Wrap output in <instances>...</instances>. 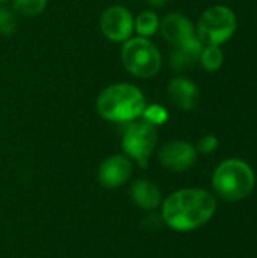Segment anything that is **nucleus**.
<instances>
[{
  "instance_id": "nucleus-1",
  "label": "nucleus",
  "mask_w": 257,
  "mask_h": 258,
  "mask_svg": "<svg viewBox=\"0 0 257 258\" xmlns=\"http://www.w3.org/2000/svg\"><path fill=\"white\" fill-rule=\"evenodd\" d=\"M217 203L201 189H183L170 195L162 207L164 221L177 231H191L204 225L215 213Z\"/></svg>"
},
{
  "instance_id": "nucleus-2",
  "label": "nucleus",
  "mask_w": 257,
  "mask_h": 258,
  "mask_svg": "<svg viewBox=\"0 0 257 258\" xmlns=\"http://www.w3.org/2000/svg\"><path fill=\"white\" fill-rule=\"evenodd\" d=\"M145 97L139 88L130 83H115L105 88L97 97V112L114 122H132L142 116Z\"/></svg>"
},
{
  "instance_id": "nucleus-3",
  "label": "nucleus",
  "mask_w": 257,
  "mask_h": 258,
  "mask_svg": "<svg viewBox=\"0 0 257 258\" xmlns=\"http://www.w3.org/2000/svg\"><path fill=\"white\" fill-rule=\"evenodd\" d=\"M217 194L229 201L244 200L254 187V174L250 165L239 159L224 160L212 178Z\"/></svg>"
},
{
  "instance_id": "nucleus-4",
  "label": "nucleus",
  "mask_w": 257,
  "mask_h": 258,
  "mask_svg": "<svg viewBox=\"0 0 257 258\" xmlns=\"http://www.w3.org/2000/svg\"><path fill=\"white\" fill-rule=\"evenodd\" d=\"M121 62L124 68L138 79L155 77L162 65V57L158 47L142 36H132L121 50Z\"/></svg>"
},
{
  "instance_id": "nucleus-5",
  "label": "nucleus",
  "mask_w": 257,
  "mask_h": 258,
  "mask_svg": "<svg viewBox=\"0 0 257 258\" xmlns=\"http://www.w3.org/2000/svg\"><path fill=\"white\" fill-rule=\"evenodd\" d=\"M236 30V17L227 6H212L203 12L197 24V38L204 45H220Z\"/></svg>"
},
{
  "instance_id": "nucleus-6",
  "label": "nucleus",
  "mask_w": 257,
  "mask_h": 258,
  "mask_svg": "<svg viewBox=\"0 0 257 258\" xmlns=\"http://www.w3.org/2000/svg\"><path fill=\"white\" fill-rule=\"evenodd\" d=\"M158 142L156 127L147 121H132L123 133V150L127 157L136 160L141 166H147L148 157L155 151Z\"/></svg>"
},
{
  "instance_id": "nucleus-7",
  "label": "nucleus",
  "mask_w": 257,
  "mask_h": 258,
  "mask_svg": "<svg viewBox=\"0 0 257 258\" xmlns=\"http://www.w3.org/2000/svg\"><path fill=\"white\" fill-rule=\"evenodd\" d=\"M100 29L106 39L112 42H126L135 32V18L127 8L114 5L101 12Z\"/></svg>"
},
{
  "instance_id": "nucleus-8",
  "label": "nucleus",
  "mask_w": 257,
  "mask_h": 258,
  "mask_svg": "<svg viewBox=\"0 0 257 258\" xmlns=\"http://www.w3.org/2000/svg\"><path fill=\"white\" fill-rule=\"evenodd\" d=\"M195 148L183 141H173L165 144L159 151V162L164 168L180 172L189 169L195 162Z\"/></svg>"
},
{
  "instance_id": "nucleus-9",
  "label": "nucleus",
  "mask_w": 257,
  "mask_h": 258,
  "mask_svg": "<svg viewBox=\"0 0 257 258\" xmlns=\"http://www.w3.org/2000/svg\"><path fill=\"white\" fill-rule=\"evenodd\" d=\"M132 174V162L127 156L115 154L103 160L98 168V180L105 187H120Z\"/></svg>"
},
{
  "instance_id": "nucleus-10",
  "label": "nucleus",
  "mask_w": 257,
  "mask_h": 258,
  "mask_svg": "<svg viewBox=\"0 0 257 258\" xmlns=\"http://www.w3.org/2000/svg\"><path fill=\"white\" fill-rule=\"evenodd\" d=\"M159 30L162 36L173 45L182 44L195 36V29L192 23L182 14L173 12L161 20Z\"/></svg>"
},
{
  "instance_id": "nucleus-11",
  "label": "nucleus",
  "mask_w": 257,
  "mask_h": 258,
  "mask_svg": "<svg viewBox=\"0 0 257 258\" xmlns=\"http://www.w3.org/2000/svg\"><path fill=\"white\" fill-rule=\"evenodd\" d=\"M168 97L174 106L182 110H192L198 104V88L185 77H174L167 86Z\"/></svg>"
},
{
  "instance_id": "nucleus-12",
  "label": "nucleus",
  "mask_w": 257,
  "mask_h": 258,
  "mask_svg": "<svg viewBox=\"0 0 257 258\" xmlns=\"http://www.w3.org/2000/svg\"><path fill=\"white\" fill-rule=\"evenodd\" d=\"M201 50H203V44L197 36L182 44L173 45V50L170 53V67L173 70H183L194 65L200 59Z\"/></svg>"
},
{
  "instance_id": "nucleus-13",
  "label": "nucleus",
  "mask_w": 257,
  "mask_h": 258,
  "mask_svg": "<svg viewBox=\"0 0 257 258\" xmlns=\"http://www.w3.org/2000/svg\"><path fill=\"white\" fill-rule=\"evenodd\" d=\"M130 194L133 201L145 210H153L161 204V192L156 184L148 180H138L132 186Z\"/></svg>"
},
{
  "instance_id": "nucleus-14",
  "label": "nucleus",
  "mask_w": 257,
  "mask_h": 258,
  "mask_svg": "<svg viewBox=\"0 0 257 258\" xmlns=\"http://www.w3.org/2000/svg\"><path fill=\"white\" fill-rule=\"evenodd\" d=\"M159 24H161V20L155 12L142 11L135 18V32L138 33V36L148 38L159 30Z\"/></svg>"
},
{
  "instance_id": "nucleus-15",
  "label": "nucleus",
  "mask_w": 257,
  "mask_h": 258,
  "mask_svg": "<svg viewBox=\"0 0 257 258\" xmlns=\"http://www.w3.org/2000/svg\"><path fill=\"white\" fill-rule=\"evenodd\" d=\"M206 71H217L224 60V53L220 45H203L198 59Z\"/></svg>"
},
{
  "instance_id": "nucleus-16",
  "label": "nucleus",
  "mask_w": 257,
  "mask_h": 258,
  "mask_svg": "<svg viewBox=\"0 0 257 258\" xmlns=\"http://www.w3.org/2000/svg\"><path fill=\"white\" fill-rule=\"evenodd\" d=\"M12 8L18 15L36 17L47 8V0H12Z\"/></svg>"
},
{
  "instance_id": "nucleus-17",
  "label": "nucleus",
  "mask_w": 257,
  "mask_h": 258,
  "mask_svg": "<svg viewBox=\"0 0 257 258\" xmlns=\"http://www.w3.org/2000/svg\"><path fill=\"white\" fill-rule=\"evenodd\" d=\"M17 12L14 8L0 5V35L11 36L17 29Z\"/></svg>"
},
{
  "instance_id": "nucleus-18",
  "label": "nucleus",
  "mask_w": 257,
  "mask_h": 258,
  "mask_svg": "<svg viewBox=\"0 0 257 258\" xmlns=\"http://www.w3.org/2000/svg\"><path fill=\"white\" fill-rule=\"evenodd\" d=\"M142 118L144 121L150 122L151 125H161L164 122H167L168 119V112L164 106L161 104H150V106H145L144 112H142Z\"/></svg>"
},
{
  "instance_id": "nucleus-19",
  "label": "nucleus",
  "mask_w": 257,
  "mask_h": 258,
  "mask_svg": "<svg viewBox=\"0 0 257 258\" xmlns=\"http://www.w3.org/2000/svg\"><path fill=\"white\" fill-rule=\"evenodd\" d=\"M217 147H218V139H217L215 136H212V135L204 136V138L198 142V150H200L201 153H204V154H209V153L215 151Z\"/></svg>"
},
{
  "instance_id": "nucleus-20",
  "label": "nucleus",
  "mask_w": 257,
  "mask_h": 258,
  "mask_svg": "<svg viewBox=\"0 0 257 258\" xmlns=\"http://www.w3.org/2000/svg\"><path fill=\"white\" fill-rule=\"evenodd\" d=\"M151 6H155V8H161V6H164L165 5V2L167 0H147Z\"/></svg>"
},
{
  "instance_id": "nucleus-21",
  "label": "nucleus",
  "mask_w": 257,
  "mask_h": 258,
  "mask_svg": "<svg viewBox=\"0 0 257 258\" xmlns=\"http://www.w3.org/2000/svg\"><path fill=\"white\" fill-rule=\"evenodd\" d=\"M5 2H8V0H0V5H3Z\"/></svg>"
}]
</instances>
